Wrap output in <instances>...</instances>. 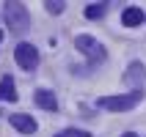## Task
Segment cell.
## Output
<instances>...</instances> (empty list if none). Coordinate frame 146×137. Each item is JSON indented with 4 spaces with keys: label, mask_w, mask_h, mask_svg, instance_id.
Here are the masks:
<instances>
[{
    "label": "cell",
    "mask_w": 146,
    "mask_h": 137,
    "mask_svg": "<svg viewBox=\"0 0 146 137\" xmlns=\"http://www.w3.org/2000/svg\"><path fill=\"white\" fill-rule=\"evenodd\" d=\"M141 99H143V90H132V93H124V96H102L97 104L110 110V113H127V110L138 107Z\"/></svg>",
    "instance_id": "7a4b0ae2"
},
{
    "label": "cell",
    "mask_w": 146,
    "mask_h": 137,
    "mask_svg": "<svg viewBox=\"0 0 146 137\" xmlns=\"http://www.w3.org/2000/svg\"><path fill=\"white\" fill-rule=\"evenodd\" d=\"M14 58H17V66H19V69H25V71H33V69L39 66V49L33 47V44H28V41L17 44Z\"/></svg>",
    "instance_id": "277c9868"
},
{
    "label": "cell",
    "mask_w": 146,
    "mask_h": 137,
    "mask_svg": "<svg viewBox=\"0 0 146 137\" xmlns=\"http://www.w3.org/2000/svg\"><path fill=\"white\" fill-rule=\"evenodd\" d=\"M102 14H105V3H88L86 6V16L88 19H99Z\"/></svg>",
    "instance_id": "30bf717a"
},
{
    "label": "cell",
    "mask_w": 146,
    "mask_h": 137,
    "mask_svg": "<svg viewBox=\"0 0 146 137\" xmlns=\"http://www.w3.org/2000/svg\"><path fill=\"white\" fill-rule=\"evenodd\" d=\"M143 19H146V14L141 11V8H135V6H130V8L121 11V25L124 28H138Z\"/></svg>",
    "instance_id": "ba28073f"
},
{
    "label": "cell",
    "mask_w": 146,
    "mask_h": 137,
    "mask_svg": "<svg viewBox=\"0 0 146 137\" xmlns=\"http://www.w3.org/2000/svg\"><path fill=\"white\" fill-rule=\"evenodd\" d=\"M121 137H138V134H132V132H127V134H121Z\"/></svg>",
    "instance_id": "4fadbf2b"
},
{
    "label": "cell",
    "mask_w": 146,
    "mask_h": 137,
    "mask_svg": "<svg viewBox=\"0 0 146 137\" xmlns=\"http://www.w3.org/2000/svg\"><path fill=\"white\" fill-rule=\"evenodd\" d=\"M143 80H146V66L143 63H130L127 71H124V82L132 85V90H143Z\"/></svg>",
    "instance_id": "5b68a950"
},
{
    "label": "cell",
    "mask_w": 146,
    "mask_h": 137,
    "mask_svg": "<svg viewBox=\"0 0 146 137\" xmlns=\"http://www.w3.org/2000/svg\"><path fill=\"white\" fill-rule=\"evenodd\" d=\"M74 47L80 49L86 58H91V60H105V58H108L105 47H102L94 36H88V33H80V36L74 39Z\"/></svg>",
    "instance_id": "3957f363"
},
{
    "label": "cell",
    "mask_w": 146,
    "mask_h": 137,
    "mask_svg": "<svg viewBox=\"0 0 146 137\" xmlns=\"http://www.w3.org/2000/svg\"><path fill=\"white\" fill-rule=\"evenodd\" d=\"M11 126H14L17 132H22V134H33V132L39 129V123L33 121L31 115H22V113H17V115H11Z\"/></svg>",
    "instance_id": "8992f818"
},
{
    "label": "cell",
    "mask_w": 146,
    "mask_h": 137,
    "mask_svg": "<svg viewBox=\"0 0 146 137\" xmlns=\"http://www.w3.org/2000/svg\"><path fill=\"white\" fill-rule=\"evenodd\" d=\"M0 41H3V30H0Z\"/></svg>",
    "instance_id": "5bb4252c"
},
{
    "label": "cell",
    "mask_w": 146,
    "mask_h": 137,
    "mask_svg": "<svg viewBox=\"0 0 146 137\" xmlns=\"http://www.w3.org/2000/svg\"><path fill=\"white\" fill-rule=\"evenodd\" d=\"M33 102H36V104L41 107V110H50V113H52V110H58V99H55V93H52V90H36V93H33Z\"/></svg>",
    "instance_id": "52a82bcc"
},
{
    "label": "cell",
    "mask_w": 146,
    "mask_h": 137,
    "mask_svg": "<svg viewBox=\"0 0 146 137\" xmlns=\"http://www.w3.org/2000/svg\"><path fill=\"white\" fill-rule=\"evenodd\" d=\"M6 25L8 30L17 33V36H22V33H28V28H31V14H28V8L22 6V3H6Z\"/></svg>",
    "instance_id": "6da1fadb"
},
{
    "label": "cell",
    "mask_w": 146,
    "mask_h": 137,
    "mask_svg": "<svg viewBox=\"0 0 146 137\" xmlns=\"http://www.w3.org/2000/svg\"><path fill=\"white\" fill-rule=\"evenodd\" d=\"M58 137H91L88 132H83V129H66L64 134H58Z\"/></svg>",
    "instance_id": "7c38bea8"
},
{
    "label": "cell",
    "mask_w": 146,
    "mask_h": 137,
    "mask_svg": "<svg viewBox=\"0 0 146 137\" xmlns=\"http://www.w3.org/2000/svg\"><path fill=\"white\" fill-rule=\"evenodd\" d=\"M0 99L17 102V88H14V80H11V77H3V80H0Z\"/></svg>",
    "instance_id": "9c48e42d"
},
{
    "label": "cell",
    "mask_w": 146,
    "mask_h": 137,
    "mask_svg": "<svg viewBox=\"0 0 146 137\" xmlns=\"http://www.w3.org/2000/svg\"><path fill=\"white\" fill-rule=\"evenodd\" d=\"M44 8H47L50 14H61V11L66 8V3H64V0H47V3H44Z\"/></svg>",
    "instance_id": "8fae6325"
}]
</instances>
